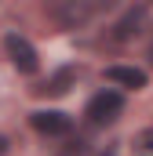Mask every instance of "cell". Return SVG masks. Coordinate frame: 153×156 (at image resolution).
Returning a JSON list of instances; mask_svg holds the SVG:
<instances>
[{"label": "cell", "instance_id": "obj_2", "mask_svg": "<svg viewBox=\"0 0 153 156\" xmlns=\"http://www.w3.org/2000/svg\"><path fill=\"white\" fill-rule=\"evenodd\" d=\"M4 51H7V58H11V66H15L18 73L33 76V73L40 69L37 47H33V44H29L26 37H18V33H7V37H4Z\"/></svg>", "mask_w": 153, "mask_h": 156}, {"label": "cell", "instance_id": "obj_8", "mask_svg": "<svg viewBox=\"0 0 153 156\" xmlns=\"http://www.w3.org/2000/svg\"><path fill=\"white\" fill-rule=\"evenodd\" d=\"M131 153H135V156H153V123L142 127V131L131 138Z\"/></svg>", "mask_w": 153, "mask_h": 156}, {"label": "cell", "instance_id": "obj_5", "mask_svg": "<svg viewBox=\"0 0 153 156\" xmlns=\"http://www.w3.org/2000/svg\"><path fill=\"white\" fill-rule=\"evenodd\" d=\"M73 83H76V69L73 66H62L58 73H51L40 87H33V94H37V98H62Z\"/></svg>", "mask_w": 153, "mask_h": 156}, {"label": "cell", "instance_id": "obj_10", "mask_svg": "<svg viewBox=\"0 0 153 156\" xmlns=\"http://www.w3.org/2000/svg\"><path fill=\"white\" fill-rule=\"evenodd\" d=\"M150 62H153V44H150Z\"/></svg>", "mask_w": 153, "mask_h": 156}, {"label": "cell", "instance_id": "obj_1", "mask_svg": "<svg viewBox=\"0 0 153 156\" xmlns=\"http://www.w3.org/2000/svg\"><path fill=\"white\" fill-rule=\"evenodd\" d=\"M120 113H124V94H117V91H99L88 102V109H84V116H88L91 127H110Z\"/></svg>", "mask_w": 153, "mask_h": 156}, {"label": "cell", "instance_id": "obj_3", "mask_svg": "<svg viewBox=\"0 0 153 156\" xmlns=\"http://www.w3.org/2000/svg\"><path fill=\"white\" fill-rule=\"evenodd\" d=\"M47 7L62 26H84L95 11V0H47Z\"/></svg>", "mask_w": 153, "mask_h": 156}, {"label": "cell", "instance_id": "obj_11", "mask_svg": "<svg viewBox=\"0 0 153 156\" xmlns=\"http://www.w3.org/2000/svg\"><path fill=\"white\" fill-rule=\"evenodd\" d=\"M106 4H113V0H106Z\"/></svg>", "mask_w": 153, "mask_h": 156}, {"label": "cell", "instance_id": "obj_6", "mask_svg": "<svg viewBox=\"0 0 153 156\" xmlns=\"http://www.w3.org/2000/svg\"><path fill=\"white\" fill-rule=\"evenodd\" d=\"M142 26H146V4H135V7L113 26V40L117 44H128V40H135L142 33Z\"/></svg>", "mask_w": 153, "mask_h": 156}, {"label": "cell", "instance_id": "obj_4", "mask_svg": "<svg viewBox=\"0 0 153 156\" xmlns=\"http://www.w3.org/2000/svg\"><path fill=\"white\" fill-rule=\"evenodd\" d=\"M29 123H33L37 134H47V138H66L73 131V120L66 113H58V109H40V113L29 116Z\"/></svg>", "mask_w": 153, "mask_h": 156}, {"label": "cell", "instance_id": "obj_9", "mask_svg": "<svg viewBox=\"0 0 153 156\" xmlns=\"http://www.w3.org/2000/svg\"><path fill=\"white\" fill-rule=\"evenodd\" d=\"M0 153H7V138L4 134H0Z\"/></svg>", "mask_w": 153, "mask_h": 156}, {"label": "cell", "instance_id": "obj_7", "mask_svg": "<svg viewBox=\"0 0 153 156\" xmlns=\"http://www.w3.org/2000/svg\"><path fill=\"white\" fill-rule=\"evenodd\" d=\"M102 76L110 80V83L131 87V91H142V87H146V73H142V69H135V66H110Z\"/></svg>", "mask_w": 153, "mask_h": 156}]
</instances>
